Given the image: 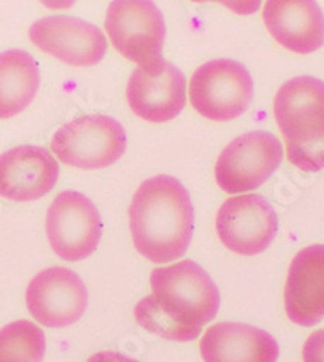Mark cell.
<instances>
[{"mask_svg":"<svg viewBox=\"0 0 324 362\" xmlns=\"http://www.w3.org/2000/svg\"><path fill=\"white\" fill-rule=\"evenodd\" d=\"M200 353L205 362H277L279 344L248 323L219 322L201 337Z\"/></svg>","mask_w":324,"mask_h":362,"instance_id":"obj_16","label":"cell"},{"mask_svg":"<svg viewBox=\"0 0 324 362\" xmlns=\"http://www.w3.org/2000/svg\"><path fill=\"white\" fill-rule=\"evenodd\" d=\"M46 337L30 320H16L0 328V362H42Z\"/></svg>","mask_w":324,"mask_h":362,"instance_id":"obj_18","label":"cell"},{"mask_svg":"<svg viewBox=\"0 0 324 362\" xmlns=\"http://www.w3.org/2000/svg\"><path fill=\"white\" fill-rule=\"evenodd\" d=\"M263 23L290 52L311 54L324 44V13L316 0H266Z\"/></svg>","mask_w":324,"mask_h":362,"instance_id":"obj_15","label":"cell"},{"mask_svg":"<svg viewBox=\"0 0 324 362\" xmlns=\"http://www.w3.org/2000/svg\"><path fill=\"white\" fill-rule=\"evenodd\" d=\"M131 112L151 124H164L179 116L186 104L185 75L167 60L152 67H136L127 83Z\"/></svg>","mask_w":324,"mask_h":362,"instance_id":"obj_12","label":"cell"},{"mask_svg":"<svg viewBox=\"0 0 324 362\" xmlns=\"http://www.w3.org/2000/svg\"><path fill=\"white\" fill-rule=\"evenodd\" d=\"M86 362H138V361L131 359L125 354L115 353V351H99V353L92 354Z\"/></svg>","mask_w":324,"mask_h":362,"instance_id":"obj_22","label":"cell"},{"mask_svg":"<svg viewBox=\"0 0 324 362\" xmlns=\"http://www.w3.org/2000/svg\"><path fill=\"white\" fill-rule=\"evenodd\" d=\"M40 2L49 10H67L73 7L76 0H40Z\"/></svg>","mask_w":324,"mask_h":362,"instance_id":"obj_23","label":"cell"},{"mask_svg":"<svg viewBox=\"0 0 324 362\" xmlns=\"http://www.w3.org/2000/svg\"><path fill=\"white\" fill-rule=\"evenodd\" d=\"M191 2H217L241 16L253 15L261 7V0H191Z\"/></svg>","mask_w":324,"mask_h":362,"instance_id":"obj_21","label":"cell"},{"mask_svg":"<svg viewBox=\"0 0 324 362\" xmlns=\"http://www.w3.org/2000/svg\"><path fill=\"white\" fill-rule=\"evenodd\" d=\"M282 160L284 148L277 136L266 130H253L227 144L217 156L214 177L226 194H246L261 187Z\"/></svg>","mask_w":324,"mask_h":362,"instance_id":"obj_7","label":"cell"},{"mask_svg":"<svg viewBox=\"0 0 324 362\" xmlns=\"http://www.w3.org/2000/svg\"><path fill=\"white\" fill-rule=\"evenodd\" d=\"M51 150L60 163L76 169L112 166L127 150V134L117 120L92 114L60 127L52 136Z\"/></svg>","mask_w":324,"mask_h":362,"instance_id":"obj_4","label":"cell"},{"mask_svg":"<svg viewBox=\"0 0 324 362\" xmlns=\"http://www.w3.org/2000/svg\"><path fill=\"white\" fill-rule=\"evenodd\" d=\"M130 233L140 255L167 263L185 255L195 229V210L185 185L155 175L136 189L128 208Z\"/></svg>","mask_w":324,"mask_h":362,"instance_id":"obj_1","label":"cell"},{"mask_svg":"<svg viewBox=\"0 0 324 362\" xmlns=\"http://www.w3.org/2000/svg\"><path fill=\"white\" fill-rule=\"evenodd\" d=\"M59 161L36 145H20L0 155V197L32 202L47 195L59 180Z\"/></svg>","mask_w":324,"mask_h":362,"instance_id":"obj_13","label":"cell"},{"mask_svg":"<svg viewBox=\"0 0 324 362\" xmlns=\"http://www.w3.org/2000/svg\"><path fill=\"white\" fill-rule=\"evenodd\" d=\"M255 83L240 62L216 59L203 64L190 78V104L201 117L227 122L240 117L253 101Z\"/></svg>","mask_w":324,"mask_h":362,"instance_id":"obj_5","label":"cell"},{"mask_svg":"<svg viewBox=\"0 0 324 362\" xmlns=\"http://www.w3.org/2000/svg\"><path fill=\"white\" fill-rule=\"evenodd\" d=\"M49 245L65 262L85 260L95 254L102 235V219L86 195L64 190L46 213Z\"/></svg>","mask_w":324,"mask_h":362,"instance_id":"obj_8","label":"cell"},{"mask_svg":"<svg viewBox=\"0 0 324 362\" xmlns=\"http://www.w3.org/2000/svg\"><path fill=\"white\" fill-rule=\"evenodd\" d=\"M304 362H324V330L311 333L301 351Z\"/></svg>","mask_w":324,"mask_h":362,"instance_id":"obj_20","label":"cell"},{"mask_svg":"<svg viewBox=\"0 0 324 362\" xmlns=\"http://www.w3.org/2000/svg\"><path fill=\"white\" fill-rule=\"evenodd\" d=\"M28 36L41 52L71 67L97 65L107 51L106 36L97 26L65 15L35 21Z\"/></svg>","mask_w":324,"mask_h":362,"instance_id":"obj_11","label":"cell"},{"mask_svg":"<svg viewBox=\"0 0 324 362\" xmlns=\"http://www.w3.org/2000/svg\"><path fill=\"white\" fill-rule=\"evenodd\" d=\"M277 215L265 197L245 194L230 197L216 215V233L234 254L253 257L276 239Z\"/></svg>","mask_w":324,"mask_h":362,"instance_id":"obj_9","label":"cell"},{"mask_svg":"<svg viewBox=\"0 0 324 362\" xmlns=\"http://www.w3.org/2000/svg\"><path fill=\"white\" fill-rule=\"evenodd\" d=\"M135 320L138 322V325L146 330L148 333L156 334L169 341H177V343H188L193 341L201 334V328L186 325V323L180 322L167 314L162 309L156 298L152 294L143 298L138 304H136L135 310Z\"/></svg>","mask_w":324,"mask_h":362,"instance_id":"obj_19","label":"cell"},{"mask_svg":"<svg viewBox=\"0 0 324 362\" xmlns=\"http://www.w3.org/2000/svg\"><path fill=\"white\" fill-rule=\"evenodd\" d=\"M274 117L285 141L287 160L296 169H324V81L295 76L279 88Z\"/></svg>","mask_w":324,"mask_h":362,"instance_id":"obj_2","label":"cell"},{"mask_svg":"<svg viewBox=\"0 0 324 362\" xmlns=\"http://www.w3.org/2000/svg\"><path fill=\"white\" fill-rule=\"evenodd\" d=\"M40 65L31 54L12 49L0 52V120L18 116L40 90Z\"/></svg>","mask_w":324,"mask_h":362,"instance_id":"obj_17","label":"cell"},{"mask_svg":"<svg viewBox=\"0 0 324 362\" xmlns=\"http://www.w3.org/2000/svg\"><path fill=\"white\" fill-rule=\"evenodd\" d=\"M150 283L159 305L186 325L203 328L217 315L219 289L205 268L193 260L155 268Z\"/></svg>","mask_w":324,"mask_h":362,"instance_id":"obj_3","label":"cell"},{"mask_svg":"<svg viewBox=\"0 0 324 362\" xmlns=\"http://www.w3.org/2000/svg\"><path fill=\"white\" fill-rule=\"evenodd\" d=\"M104 26L115 51L138 67L162 60L166 23L152 0H112Z\"/></svg>","mask_w":324,"mask_h":362,"instance_id":"obj_6","label":"cell"},{"mask_svg":"<svg viewBox=\"0 0 324 362\" xmlns=\"http://www.w3.org/2000/svg\"><path fill=\"white\" fill-rule=\"evenodd\" d=\"M25 299L28 312L37 323L49 328H65L83 317L88 289L75 272L51 267L31 279Z\"/></svg>","mask_w":324,"mask_h":362,"instance_id":"obj_10","label":"cell"},{"mask_svg":"<svg viewBox=\"0 0 324 362\" xmlns=\"http://www.w3.org/2000/svg\"><path fill=\"white\" fill-rule=\"evenodd\" d=\"M284 305L295 325L313 327L324 320V244L296 252L285 281Z\"/></svg>","mask_w":324,"mask_h":362,"instance_id":"obj_14","label":"cell"}]
</instances>
